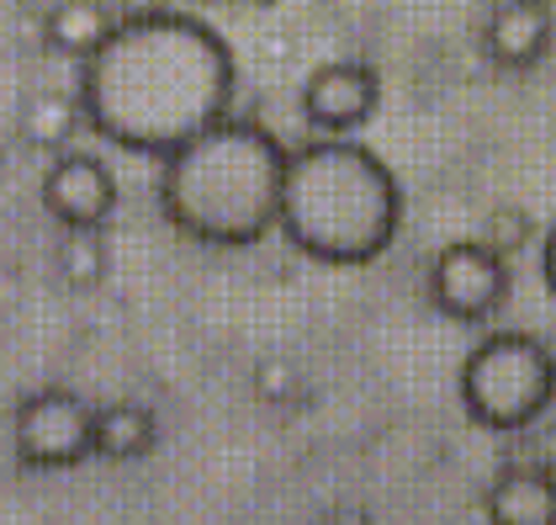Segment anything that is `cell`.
<instances>
[{"label": "cell", "mask_w": 556, "mask_h": 525, "mask_svg": "<svg viewBox=\"0 0 556 525\" xmlns=\"http://www.w3.org/2000/svg\"><path fill=\"white\" fill-rule=\"evenodd\" d=\"M80 117L132 154H170L191 133L228 117L233 53L186 11L123 16L112 38L80 59Z\"/></svg>", "instance_id": "obj_1"}, {"label": "cell", "mask_w": 556, "mask_h": 525, "mask_svg": "<svg viewBox=\"0 0 556 525\" xmlns=\"http://www.w3.org/2000/svg\"><path fill=\"white\" fill-rule=\"evenodd\" d=\"M287 149L239 117H217L175 143L160 171V213L197 245L244 250L276 228Z\"/></svg>", "instance_id": "obj_2"}, {"label": "cell", "mask_w": 556, "mask_h": 525, "mask_svg": "<svg viewBox=\"0 0 556 525\" xmlns=\"http://www.w3.org/2000/svg\"><path fill=\"white\" fill-rule=\"evenodd\" d=\"M403 218L397 180L366 143L318 138L287 154L276 228L302 255L324 265H366L377 261Z\"/></svg>", "instance_id": "obj_3"}, {"label": "cell", "mask_w": 556, "mask_h": 525, "mask_svg": "<svg viewBox=\"0 0 556 525\" xmlns=\"http://www.w3.org/2000/svg\"><path fill=\"white\" fill-rule=\"evenodd\" d=\"M462 403L482 430H525L552 403V350L535 335H493L462 366Z\"/></svg>", "instance_id": "obj_4"}, {"label": "cell", "mask_w": 556, "mask_h": 525, "mask_svg": "<svg viewBox=\"0 0 556 525\" xmlns=\"http://www.w3.org/2000/svg\"><path fill=\"white\" fill-rule=\"evenodd\" d=\"M16 451L27 467H75L90 457V409L86 398L64 393V388H48V393L22 398L16 409Z\"/></svg>", "instance_id": "obj_5"}, {"label": "cell", "mask_w": 556, "mask_h": 525, "mask_svg": "<svg viewBox=\"0 0 556 525\" xmlns=\"http://www.w3.org/2000/svg\"><path fill=\"white\" fill-rule=\"evenodd\" d=\"M429 292L445 318L482 324L509 298V265L488 245H451V250H440V261L429 271Z\"/></svg>", "instance_id": "obj_6"}, {"label": "cell", "mask_w": 556, "mask_h": 525, "mask_svg": "<svg viewBox=\"0 0 556 525\" xmlns=\"http://www.w3.org/2000/svg\"><path fill=\"white\" fill-rule=\"evenodd\" d=\"M43 208L64 228H101L117 208V180L90 154H64L43 175Z\"/></svg>", "instance_id": "obj_7"}, {"label": "cell", "mask_w": 556, "mask_h": 525, "mask_svg": "<svg viewBox=\"0 0 556 525\" xmlns=\"http://www.w3.org/2000/svg\"><path fill=\"white\" fill-rule=\"evenodd\" d=\"M377 96H382V86L366 64H329L307 80L302 112L318 133H350L377 112Z\"/></svg>", "instance_id": "obj_8"}, {"label": "cell", "mask_w": 556, "mask_h": 525, "mask_svg": "<svg viewBox=\"0 0 556 525\" xmlns=\"http://www.w3.org/2000/svg\"><path fill=\"white\" fill-rule=\"evenodd\" d=\"M552 48V11L541 0H514L498 5L488 22V59L504 70H530Z\"/></svg>", "instance_id": "obj_9"}, {"label": "cell", "mask_w": 556, "mask_h": 525, "mask_svg": "<svg viewBox=\"0 0 556 525\" xmlns=\"http://www.w3.org/2000/svg\"><path fill=\"white\" fill-rule=\"evenodd\" d=\"M117 22H123V16H117V5H106V0H59V5L48 11V48L64 53V59H90L96 48L112 38Z\"/></svg>", "instance_id": "obj_10"}, {"label": "cell", "mask_w": 556, "mask_h": 525, "mask_svg": "<svg viewBox=\"0 0 556 525\" xmlns=\"http://www.w3.org/2000/svg\"><path fill=\"white\" fill-rule=\"evenodd\" d=\"M488 515L504 525H546L556 515V493L546 467H509L488 493Z\"/></svg>", "instance_id": "obj_11"}, {"label": "cell", "mask_w": 556, "mask_h": 525, "mask_svg": "<svg viewBox=\"0 0 556 525\" xmlns=\"http://www.w3.org/2000/svg\"><path fill=\"white\" fill-rule=\"evenodd\" d=\"M154 440H160V425L143 403H106L101 414H90V451H101L112 462L149 457Z\"/></svg>", "instance_id": "obj_12"}, {"label": "cell", "mask_w": 556, "mask_h": 525, "mask_svg": "<svg viewBox=\"0 0 556 525\" xmlns=\"http://www.w3.org/2000/svg\"><path fill=\"white\" fill-rule=\"evenodd\" d=\"M80 123H86V117H80V101H75V96H64V90H33V96L22 101L16 133H22V143H33V149H64Z\"/></svg>", "instance_id": "obj_13"}, {"label": "cell", "mask_w": 556, "mask_h": 525, "mask_svg": "<svg viewBox=\"0 0 556 525\" xmlns=\"http://www.w3.org/2000/svg\"><path fill=\"white\" fill-rule=\"evenodd\" d=\"M53 265H59L64 287H75V292L101 287V276H106V245H101V234L96 228H70L59 239V250H53Z\"/></svg>", "instance_id": "obj_14"}, {"label": "cell", "mask_w": 556, "mask_h": 525, "mask_svg": "<svg viewBox=\"0 0 556 525\" xmlns=\"http://www.w3.org/2000/svg\"><path fill=\"white\" fill-rule=\"evenodd\" d=\"M255 393H260V403H298V393H302V377H298V366L292 361H281V355H265L255 366Z\"/></svg>", "instance_id": "obj_15"}, {"label": "cell", "mask_w": 556, "mask_h": 525, "mask_svg": "<svg viewBox=\"0 0 556 525\" xmlns=\"http://www.w3.org/2000/svg\"><path fill=\"white\" fill-rule=\"evenodd\" d=\"M530 234H535V223L525 218L519 208H498V213H488V239H482V245L498 250V255H514Z\"/></svg>", "instance_id": "obj_16"}, {"label": "cell", "mask_w": 556, "mask_h": 525, "mask_svg": "<svg viewBox=\"0 0 556 525\" xmlns=\"http://www.w3.org/2000/svg\"><path fill=\"white\" fill-rule=\"evenodd\" d=\"M149 11H165V0H117V16H149Z\"/></svg>", "instance_id": "obj_17"}, {"label": "cell", "mask_w": 556, "mask_h": 525, "mask_svg": "<svg viewBox=\"0 0 556 525\" xmlns=\"http://www.w3.org/2000/svg\"><path fill=\"white\" fill-rule=\"evenodd\" d=\"M202 5H213V0H202Z\"/></svg>", "instance_id": "obj_18"}]
</instances>
